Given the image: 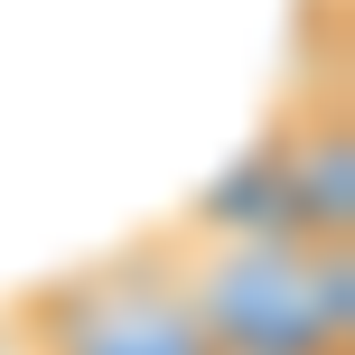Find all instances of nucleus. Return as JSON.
Returning a JSON list of instances; mask_svg holds the SVG:
<instances>
[{
	"mask_svg": "<svg viewBox=\"0 0 355 355\" xmlns=\"http://www.w3.org/2000/svg\"><path fill=\"white\" fill-rule=\"evenodd\" d=\"M168 243L215 355H355V243L281 225H178Z\"/></svg>",
	"mask_w": 355,
	"mask_h": 355,
	"instance_id": "nucleus-1",
	"label": "nucleus"
},
{
	"mask_svg": "<svg viewBox=\"0 0 355 355\" xmlns=\"http://www.w3.org/2000/svg\"><path fill=\"white\" fill-rule=\"evenodd\" d=\"M10 318L28 337V355H215L168 234L37 281L28 300H10Z\"/></svg>",
	"mask_w": 355,
	"mask_h": 355,
	"instance_id": "nucleus-2",
	"label": "nucleus"
},
{
	"mask_svg": "<svg viewBox=\"0 0 355 355\" xmlns=\"http://www.w3.org/2000/svg\"><path fill=\"white\" fill-rule=\"evenodd\" d=\"M252 206L234 225H281V234H309V243H355V131H346V94L327 85V103H290L271 122V141L252 150L243 168ZM215 234V225H196Z\"/></svg>",
	"mask_w": 355,
	"mask_h": 355,
	"instance_id": "nucleus-3",
	"label": "nucleus"
}]
</instances>
